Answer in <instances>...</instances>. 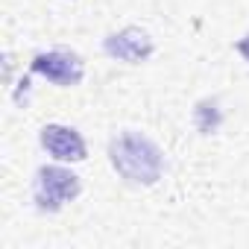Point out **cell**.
<instances>
[{"mask_svg": "<svg viewBox=\"0 0 249 249\" xmlns=\"http://www.w3.org/2000/svg\"><path fill=\"white\" fill-rule=\"evenodd\" d=\"M114 170L132 182V185H156L164 170V153L156 141L138 135V132H123L108 147Z\"/></svg>", "mask_w": 249, "mask_h": 249, "instance_id": "obj_1", "label": "cell"}, {"mask_svg": "<svg viewBox=\"0 0 249 249\" xmlns=\"http://www.w3.org/2000/svg\"><path fill=\"white\" fill-rule=\"evenodd\" d=\"M79 196V176L65 167H41L36 179V202L41 211H59Z\"/></svg>", "mask_w": 249, "mask_h": 249, "instance_id": "obj_2", "label": "cell"}, {"mask_svg": "<svg viewBox=\"0 0 249 249\" xmlns=\"http://www.w3.org/2000/svg\"><path fill=\"white\" fill-rule=\"evenodd\" d=\"M33 71L41 73L44 79L62 85V88H68V85H79V82H82V73H85L79 56H73V53H68V50L38 53V56L33 59Z\"/></svg>", "mask_w": 249, "mask_h": 249, "instance_id": "obj_3", "label": "cell"}, {"mask_svg": "<svg viewBox=\"0 0 249 249\" xmlns=\"http://www.w3.org/2000/svg\"><path fill=\"white\" fill-rule=\"evenodd\" d=\"M103 47H106V53H108L111 59H117V62L138 65V62L150 59V53H153V38H150L144 30L129 27V30H123V33L108 36Z\"/></svg>", "mask_w": 249, "mask_h": 249, "instance_id": "obj_4", "label": "cell"}, {"mask_svg": "<svg viewBox=\"0 0 249 249\" xmlns=\"http://www.w3.org/2000/svg\"><path fill=\"white\" fill-rule=\"evenodd\" d=\"M41 144L44 150L59 159V161H82L85 159V141L76 129L71 126H59V123H50V126L41 129Z\"/></svg>", "mask_w": 249, "mask_h": 249, "instance_id": "obj_5", "label": "cell"}, {"mask_svg": "<svg viewBox=\"0 0 249 249\" xmlns=\"http://www.w3.org/2000/svg\"><path fill=\"white\" fill-rule=\"evenodd\" d=\"M237 50H240V56H243V59H246V62H249V36H246V38H240V41H237Z\"/></svg>", "mask_w": 249, "mask_h": 249, "instance_id": "obj_6", "label": "cell"}]
</instances>
